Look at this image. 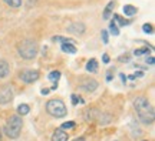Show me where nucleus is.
Instances as JSON below:
<instances>
[{
	"label": "nucleus",
	"instance_id": "18",
	"mask_svg": "<svg viewBox=\"0 0 155 141\" xmlns=\"http://www.w3.org/2000/svg\"><path fill=\"white\" fill-rule=\"evenodd\" d=\"M114 22L118 23L119 26H127V24H129V20H125V19L121 17L119 14H114Z\"/></svg>",
	"mask_w": 155,
	"mask_h": 141
},
{
	"label": "nucleus",
	"instance_id": "27",
	"mask_svg": "<svg viewBox=\"0 0 155 141\" xmlns=\"http://www.w3.org/2000/svg\"><path fill=\"white\" fill-rule=\"evenodd\" d=\"M102 60H104V63H106V64H108V63H109V56L104 54V56H102Z\"/></svg>",
	"mask_w": 155,
	"mask_h": 141
},
{
	"label": "nucleus",
	"instance_id": "14",
	"mask_svg": "<svg viewBox=\"0 0 155 141\" xmlns=\"http://www.w3.org/2000/svg\"><path fill=\"white\" fill-rule=\"evenodd\" d=\"M53 41H61L62 44H66V43H71V44H76V41L73 38H66V37H62V36H53L52 37Z\"/></svg>",
	"mask_w": 155,
	"mask_h": 141
},
{
	"label": "nucleus",
	"instance_id": "1",
	"mask_svg": "<svg viewBox=\"0 0 155 141\" xmlns=\"http://www.w3.org/2000/svg\"><path fill=\"white\" fill-rule=\"evenodd\" d=\"M134 107L135 111L138 114V118L144 123V124H152L155 118V111L154 107L145 97H137L134 100Z\"/></svg>",
	"mask_w": 155,
	"mask_h": 141
},
{
	"label": "nucleus",
	"instance_id": "17",
	"mask_svg": "<svg viewBox=\"0 0 155 141\" xmlns=\"http://www.w3.org/2000/svg\"><path fill=\"white\" fill-rule=\"evenodd\" d=\"M29 111H30V107H29L28 104H20L19 107H17V115H26V114H29Z\"/></svg>",
	"mask_w": 155,
	"mask_h": 141
},
{
	"label": "nucleus",
	"instance_id": "2",
	"mask_svg": "<svg viewBox=\"0 0 155 141\" xmlns=\"http://www.w3.org/2000/svg\"><path fill=\"white\" fill-rule=\"evenodd\" d=\"M22 125H23V120L20 115H10V118L7 120L6 125L3 127V133L9 138H17L20 136V131H22Z\"/></svg>",
	"mask_w": 155,
	"mask_h": 141
},
{
	"label": "nucleus",
	"instance_id": "10",
	"mask_svg": "<svg viewBox=\"0 0 155 141\" xmlns=\"http://www.w3.org/2000/svg\"><path fill=\"white\" fill-rule=\"evenodd\" d=\"M68 133H65L63 130H56L53 133V136H52V141H68Z\"/></svg>",
	"mask_w": 155,
	"mask_h": 141
},
{
	"label": "nucleus",
	"instance_id": "22",
	"mask_svg": "<svg viewBox=\"0 0 155 141\" xmlns=\"http://www.w3.org/2000/svg\"><path fill=\"white\" fill-rule=\"evenodd\" d=\"M75 127V121H68V123H63L61 127V130H69V128H73Z\"/></svg>",
	"mask_w": 155,
	"mask_h": 141
},
{
	"label": "nucleus",
	"instance_id": "34",
	"mask_svg": "<svg viewBox=\"0 0 155 141\" xmlns=\"http://www.w3.org/2000/svg\"><path fill=\"white\" fill-rule=\"evenodd\" d=\"M144 141H147V140H144Z\"/></svg>",
	"mask_w": 155,
	"mask_h": 141
},
{
	"label": "nucleus",
	"instance_id": "29",
	"mask_svg": "<svg viewBox=\"0 0 155 141\" xmlns=\"http://www.w3.org/2000/svg\"><path fill=\"white\" fill-rule=\"evenodd\" d=\"M119 76H121V80H122V83H127V76H125V74H119Z\"/></svg>",
	"mask_w": 155,
	"mask_h": 141
},
{
	"label": "nucleus",
	"instance_id": "11",
	"mask_svg": "<svg viewBox=\"0 0 155 141\" xmlns=\"http://www.w3.org/2000/svg\"><path fill=\"white\" fill-rule=\"evenodd\" d=\"M61 49L63 53H68V54H75V53H76V46H75V44H71V43L62 44Z\"/></svg>",
	"mask_w": 155,
	"mask_h": 141
},
{
	"label": "nucleus",
	"instance_id": "26",
	"mask_svg": "<svg viewBox=\"0 0 155 141\" xmlns=\"http://www.w3.org/2000/svg\"><path fill=\"white\" fill-rule=\"evenodd\" d=\"M129 59H131L129 56H121V57H119V61H129Z\"/></svg>",
	"mask_w": 155,
	"mask_h": 141
},
{
	"label": "nucleus",
	"instance_id": "23",
	"mask_svg": "<svg viewBox=\"0 0 155 141\" xmlns=\"http://www.w3.org/2000/svg\"><path fill=\"white\" fill-rule=\"evenodd\" d=\"M152 24H150V23H145L144 26H142V30H144L145 33H148V34H151V33L154 32V30H152Z\"/></svg>",
	"mask_w": 155,
	"mask_h": 141
},
{
	"label": "nucleus",
	"instance_id": "30",
	"mask_svg": "<svg viewBox=\"0 0 155 141\" xmlns=\"http://www.w3.org/2000/svg\"><path fill=\"white\" fill-rule=\"evenodd\" d=\"M49 91H50V90H48V88H43V90H42V91H40V93L46 96V94H49Z\"/></svg>",
	"mask_w": 155,
	"mask_h": 141
},
{
	"label": "nucleus",
	"instance_id": "13",
	"mask_svg": "<svg viewBox=\"0 0 155 141\" xmlns=\"http://www.w3.org/2000/svg\"><path fill=\"white\" fill-rule=\"evenodd\" d=\"M137 7L132 5H125L124 6V13H125V16H134V14H137Z\"/></svg>",
	"mask_w": 155,
	"mask_h": 141
},
{
	"label": "nucleus",
	"instance_id": "4",
	"mask_svg": "<svg viewBox=\"0 0 155 141\" xmlns=\"http://www.w3.org/2000/svg\"><path fill=\"white\" fill-rule=\"evenodd\" d=\"M46 111L52 115V117H55V118H62V117H65L68 114V109H66V104L63 103L62 100H49L48 104H46Z\"/></svg>",
	"mask_w": 155,
	"mask_h": 141
},
{
	"label": "nucleus",
	"instance_id": "12",
	"mask_svg": "<svg viewBox=\"0 0 155 141\" xmlns=\"http://www.w3.org/2000/svg\"><path fill=\"white\" fill-rule=\"evenodd\" d=\"M86 71H89V73H96L98 71V61H96V59H91L88 61Z\"/></svg>",
	"mask_w": 155,
	"mask_h": 141
},
{
	"label": "nucleus",
	"instance_id": "5",
	"mask_svg": "<svg viewBox=\"0 0 155 141\" xmlns=\"http://www.w3.org/2000/svg\"><path fill=\"white\" fill-rule=\"evenodd\" d=\"M39 76H40V74H39L38 70H30V69H28V70H22L20 71V74H19L20 80H22L23 83H26V84H32V83L38 81Z\"/></svg>",
	"mask_w": 155,
	"mask_h": 141
},
{
	"label": "nucleus",
	"instance_id": "31",
	"mask_svg": "<svg viewBox=\"0 0 155 141\" xmlns=\"http://www.w3.org/2000/svg\"><path fill=\"white\" fill-rule=\"evenodd\" d=\"M73 141H85V138H83V137H79V138H76V140H73Z\"/></svg>",
	"mask_w": 155,
	"mask_h": 141
},
{
	"label": "nucleus",
	"instance_id": "32",
	"mask_svg": "<svg viewBox=\"0 0 155 141\" xmlns=\"http://www.w3.org/2000/svg\"><path fill=\"white\" fill-rule=\"evenodd\" d=\"M129 78H131V80H135V78H137V76H135V74H131V76H129Z\"/></svg>",
	"mask_w": 155,
	"mask_h": 141
},
{
	"label": "nucleus",
	"instance_id": "19",
	"mask_svg": "<svg viewBox=\"0 0 155 141\" xmlns=\"http://www.w3.org/2000/svg\"><path fill=\"white\" fill-rule=\"evenodd\" d=\"M151 47H141V49H137L135 51H134V56H144V54H147V53H150L151 51Z\"/></svg>",
	"mask_w": 155,
	"mask_h": 141
},
{
	"label": "nucleus",
	"instance_id": "25",
	"mask_svg": "<svg viewBox=\"0 0 155 141\" xmlns=\"http://www.w3.org/2000/svg\"><path fill=\"white\" fill-rule=\"evenodd\" d=\"M155 63V60H154V57L152 56H150L148 59H147V64H150V66H152Z\"/></svg>",
	"mask_w": 155,
	"mask_h": 141
},
{
	"label": "nucleus",
	"instance_id": "28",
	"mask_svg": "<svg viewBox=\"0 0 155 141\" xmlns=\"http://www.w3.org/2000/svg\"><path fill=\"white\" fill-rule=\"evenodd\" d=\"M72 104H73V106H76V104H78V97L75 96V94H72Z\"/></svg>",
	"mask_w": 155,
	"mask_h": 141
},
{
	"label": "nucleus",
	"instance_id": "9",
	"mask_svg": "<svg viewBox=\"0 0 155 141\" xmlns=\"http://www.w3.org/2000/svg\"><path fill=\"white\" fill-rule=\"evenodd\" d=\"M10 74V66L6 60H0V78H6Z\"/></svg>",
	"mask_w": 155,
	"mask_h": 141
},
{
	"label": "nucleus",
	"instance_id": "15",
	"mask_svg": "<svg viewBox=\"0 0 155 141\" xmlns=\"http://www.w3.org/2000/svg\"><path fill=\"white\" fill-rule=\"evenodd\" d=\"M114 7H115V3H114V2H109L108 6L105 7V11H104V19H105V20H108V19L111 17V13H112V10H114Z\"/></svg>",
	"mask_w": 155,
	"mask_h": 141
},
{
	"label": "nucleus",
	"instance_id": "6",
	"mask_svg": "<svg viewBox=\"0 0 155 141\" xmlns=\"http://www.w3.org/2000/svg\"><path fill=\"white\" fill-rule=\"evenodd\" d=\"M13 100V90L10 86H3L0 88V104H7Z\"/></svg>",
	"mask_w": 155,
	"mask_h": 141
},
{
	"label": "nucleus",
	"instance_id": "20",
	"mask_svg": "<svg viewBox=\"0 0 155 141\" xmlns=\"http://www.w3.org/2000/svg\"><path fill=\"white\" fill-rule=\"evenodd\" d=\"M22 2H23V0H5L6 5L10 6V7H15V9L20 7V6H22Z\"/></svg>",
	"mask_w": 155,
	"mask_h": 141
},
{
	"label": "nucleus",
	"instance_id": "21",
	"mask_svg": "<svg viewBox=\"0 0 155 141\" xmlns=\"http://www.w3.org/2000/svg\"><path fill=\"white\" fill-rule=\"evenodd\" d=\"M109 33L112 36H119V27L116 26L115 22H111V24H109Z\"/></svg>",
	"mask_w": 155,
	"mask_h": 141
},
{
	"label": "nucleus",
	"instance_id": "16",
	"mask_svg": "<svg viewBox=\"0 0 155 141\" xmlns=\"http://www.w3.org/2000/svg\"><path fill=\"white\" fill-rule=\"evenodd\" d=\"M48 78H49L50 81H53V84H55V83H58V81H59V78H61V71H58V70L50 71L49 76H48Z\"/></svg>",
	"mask_w": 155,
	"mask_h": 141
},
{
	"label": "nucleus",
	"instance_id": "3",
	"mask_svg": "<svg viewBox=\"0 0 155 141\" xmlns=\"http://www.w3.org/2000/svg\"><path fill=\"white\" fill-rule=\"evenodd\" d=\"M38 50H39L38 43L35 40H30V38L23 40L22 43H19V46H17V51H19L20 57H23L26 60L35 59L36 54H38Z\"/></svg>",
	"mask_w": 155,
	"mask_h": 141
},
{
	"label": "nucleus",
	"instance_id": "7",
	"mask_svg": "<svg viewBox=\"0 0 155 141\" xmlns=\"http://www.w3.org/2000/svg\"><path fill=\"white\" fill-rule=\"evenodd\" d=\"M98 81L95 80V78H86V80H83L81 83V88H82L83 91H88V93H92L95 91L96 88H98Z\"/></svg>",
	"mask_w": 155,
	"mask_h": 141
},
{
	"label": "nucleus",
	"instance_id": "8",
	"mask_svg": "<svg viewBox=\"0 0 155 141\" xmlns=\"http://www.w3.org/2000/svg\"><path fill=\"white\" fill-rule=\"evenodd\" d=\"M85 30H86L85 24H83V23H79V22H75V23H72V24L68 26V32L73 33V34H83Z\"/></svg>",
	"mask_w": 155,
	"mask_h": 141
},
{
	"label": "nucleus",
	"instance_id": "33",
	"mask_svg": "<svg viewBox=\"0 0 155 141\" xmlns=\"http://www.w3.org/2000/svg\"><path fill=\"white\" fill-rule=\"evenodd\" d=\"M0 141H2V131H0Z\"/></svg>",
	"mask_w": 155,
	"mask_h": 141
},
{
	"label": "nucleus",
	"instance_id": "24",
	"mask_svg": "<svg viewBox=\"0 0 155 141\" xmlns=\"http://www.w3.org/2000/svg\"><path fill=\"white\" fill-rule=\"evenodd\" d=\"M102 40H104L105 44L109 43V36H108V32H106V30H102Z\"/></svg>",
	"mask_w": 155,
	"mask_h": 141
}]
</instances>
